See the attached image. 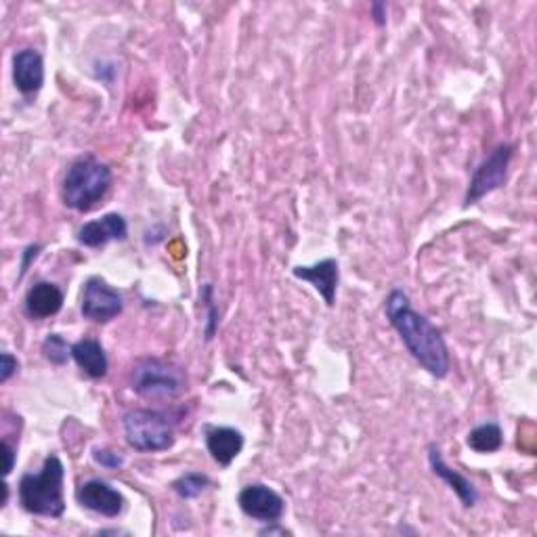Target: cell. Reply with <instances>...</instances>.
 I'll return each instance as SVG.
<instances>
[{
	"label": "cell",
	"mask_w": 537,
	"mask_h": 537,
	"mask_svg": "<svg viewBox=\"0 0 537 537\" xmlns=\"http://www.w3.org/2000/svg\"><path fill=\"white\" fill-rule=\"evenodd\" d=\"M384 313L389 324L401 336L405 349L422 368L435 378H445L449 374V351L445 340L431 324V319H426L412 307L410 296L399 288L393 290L386 296Z\"/></svg>",
	"instance_id": "cell-1"
},
{
	"label": "cell",
	"mask_w": 537,
	"mask_h": 537,
	"mask_svg": "<svg viewBox=\"0 0 537 537\" xmlns=\"http://www.w3.org/2000/svg\"><path fill=\"white\" fill-rule=\"evenodd\" d=\"M66 468L57 456H49L40 472H28L19 481V504L36 517L61 519L66 512Z\"/></svg>",
	"instance_id": "cell-2"
},
{
	"label": "cell",
	"mask_w": 537,
	"mask_h": 537,
	"mask_svg": "<svg viewBox=\"0 0 537 537\" xmlns=\"http://www.w3.org/2000/svg\"><path fill=\"white\" fill-rule=\"evenodd\" d=\"M114 181L112 168L95 156L74 160L61 181V200L70 210L89 212L110 191Z\"/></svg>",
	"instance_id": "cell-3"
},
{
	"label": "cell",
	"mask_w": 537,
	"mask_h": 537,
	"mask_svg": "<svg viewBox=\"0 0 537 537\" xmlns=\"http://www.w3.org/2000/svg\"><path fill=\"white\" fill-rule=\"evenodd\" d=\"M133 391L147 401H175L187 391V376L175 363L147 357L135 365Z\"/></svg>",
	"instance_id": "cell-4"
},
{
	"label": "cell",
	"mask_w": 537,
	"mask_h": 537,
	"mask_svg": "<svg viewBox=\"0 0 537 537\" xmlns=\"http://www.w3.org/2000/svg\"><path fill=\"white\" fill-rule=\"evenodd\" d=\"M126 443L141 454H158L175 445L177 435L170 418L156 410H131L122 416Z\"/></svg>",
	"instance_id": "cell-5"
},
{
	"label": "cell",
	"mask_w": 537,
	"mask_h": 537,
	"mask_svg": "<svg viewBox=\"0 0 537 537\" xmlns=\"http://www.w3.org/2000/svg\"><path fill=\"white\" fill-rule=\"evenodd\" d=\"M512 156H514L512 143H500L498 147H493V152L477 166L475 175H472L468 183L464 206L477 204L479 200H483L489 193L500 189L506 183Z\"/></svg>",
	"instance_id": "cell-6"
},
{
	"label": "cell",
	"mask_w": 537,
	"mask_h": 537,
	"mask_svg": "<svg viewBox=\"0 0 537 537\" xmlns=\"http://www.w3.org/2000/svg\"><path fill=\"white\" fill-rule=\"evenodd\" d=\"M80 311L84 319H91L95 324H107L124 311V300L122 294L107 284L103 277L93 275L82 288Z\"/></svg>",
	"instance_id": "cell-7"
},
{
	"label": "cell",
	"mask_w": 537,
	"mask_h": 537,
	"mask_svg": "<svg viewBox=\"0 0 537 537\" xmlns=\"http://www.w3.org/2000/svg\"><path fill=\"white\" fill-rule=\"evenodd\" d=\"M238 504L246 517L267 523V525H275V523L282 521L284 512H286L284 498L279 496L275 489H271L269 485H263V483L246 485L240 491Z\"/></svg>",
	"instance_id": "cell-8"
},
{
	"label": "cell",
	"mask_w": 537,
	"mask_h": 537,
	"mask_svg": "<svg viewBox=\"0 0 537 537\" xmlns=\"http://www.w3.org/2000/svg\"><path fill=\"white\" fill-rule=\"evenodd\" d=\"M76 500L82 508L101 514V517H107V519L120 517L126 504L122 493L101 479H89L80 483L76 489Z\"/></svg>",
	"instance_id": "cell-9"
},
{
	"label": "cell",
	"mask_w": 537,
	"mask_h": 537,
	"mask_svg": "<svg viewBox=\"0 0 537 537\" xmlns=\"http://www.w3.org/2000/svg\"><path fill=\"white\" fill-rule=\"evenodd\" d=\"M292 273L296 279L309 282L319 292V296L324 298L328 307H334L336 290L340 284V267L336 259H324L315 265H298L292 269Z\"/></svg>",
	"instance_id": "cell-10"
},
{
	"label": "cell",
	"mask_w": 537,
	"mask_h": 537,
	"mask_svg": "<svg viewBox=\"0 0 537 537\" xmlns=\"http://www.w3.org/2000/svg\"><path fill=\"white\" fill-rule=\"evenodd\" d=\"M204 441H206V449L212 456V460L223 468L231 466V462L238 458L244 449V435L238 431V428H231V426L206 424Z\"/></svg>",
	"instance_id": "cell-11"
},
{
	"label": "cell",
	"mask_w": 537,
	"mask_h": 537,
	"mask_svg": "<svg viewBox=\"0 0 537 537\" xmlns=\"http://www.w3.org/2000/svg\"><path fill=\"white\" fill-rule=\"evenodd\" d=\"M13 82L21 95H34L45 84V59L34 49H21L13 55Z\"/></svg>",
	"instance_id": "cell-12"
},
{
	"label": "cell",
	"mask_w": 537,
	"mask_h": 537,
	"mask_svg": "<svg viewBox=\"0 0 537 537\" xmlns=\"http://www.w3.org/2000/svg\"><path fill=\"white\" fill-rule=\"evenodd\" d=\"M128 225L126 219L118 212H110L105 217L84 223L78 231V242L87 248H103L114 240H126Z\"/></svg>",
	"instance_id": "cell-13"
},
{
	"label": "cell",
	"mask_w": 537,
	"mask_h": 537,
	"mask_svg": "<svg viewBox=\"0 0 537 537\" xmlns=\"http://www.w3.org/2000/svg\"><path fill=\"white\" fill-rule=\"evenodd\" d=\"M428 464H431L433 472L435 475L456 493L458 500L462 502L464 508H472V506H477L479 502V491L477 487L472 485L464 475H460L458 470H454L451 466H447V462L443 460L441 456V451L439 447L433 443V445H428Z\"/></svg>",
	"instance_id": "cell-14"
},
{
	"label": "cell",
	"mask_w": 537,
	"mask_h": 537,
	"mask_svg": "<svg viewBox=\"0 0 537 537\" xmlns=\"http://www.w3.org/2000/svg\"><path fill=\"white\" fill-rule=\"evenodd\" d=\"M63 300H66V296H63V290L57 284L38 282L28 290L24 305L32 319H49L61 311Z\"/></svg>",
	"instance_id": "cell-15"
},
{
	"label": "cell",
	"mask_w": 537,
	"mask_h": 537,
	"mask_svg": "<svg viewBox=\"0 0 537 537\" xmlns=\"http://www.w3.org/2000/svg\"><path fill=\"white\" fill-rule=\"evenodd\" d=\"M72 359L78 368L93 380H101L110 370V361H107L105 349L101 342L95 338H82L72 345Z\"/></svg>",
	"instance_id": "cell-16"
},
{
	"label": "cell",
	"mask_w": 537,
	"mask_h": 537,
	"mask_svg": "<svg viewBox=\"0 0 537 537\" xmlns=\"http://www.w3.org/2000/svg\"><path fill=\"white\" fill-rule=\"evenodd\" d=\"M466 445L477 454H496L504 445V433L498 422H485L472 428L466 437Z\"/></svg>",
	"instance_id": "cell-17"
},
{
	"label": "cell",
	"mask_w": 537,
	"mask_h": 537,
	"mask_svg": "<svg viewBox=\"0 0 537 537\" xmlns=\"http://www.w3.org/2000/svg\"><path fill=\"white\" fill-rule=\"evenodd\" d=\"M208 487L210 479L202 475V472H185V475H181L170 485V489H173L181 500H196Z\"/></svg>",
	"instance_id": "cell-18"
},
{
	"label": "cell",
	"mask_w": 537,
	"mask_h": 537,
	"mask_svg": "<svg viewBox=\"0 0 537 537\" xmlns=\"http://www.w3.org/2000/svg\"><path fill=\"white\" fill-rule=\"evenodd\" d=\"M42 353L53 365H66L72 357V345L61 334H49L42 342Z\"/></svg>",
	"instance_id": "cell-19"
},
{
	"label": "cell",
	"mask_w": 537,
	"mask_h": 537,
	"mask_svg": "<svg viewBox=\"0 0 537 537\" xmlns=\"http://www.w3.org/2000/svg\"><path fill=\"white\" fill-rule=\"evenodd\" d=\"M202 300L206 307V340H212L219 330V307L214 303V288L212 284H204Z\"/></svg>",
	"instance_id": "cell-20"
},
{
	"label": "cell",
	"mask_w": 537,
	"mask_h": 537,
	"mask_svg": "<svg viewBox=\"0 0 537 537\" xmlns=\"http://www.w3.org/2000/svg\"><path fill=\"white\" fill-rule=\"evenodd\" d=\"M93 460H95V464H99L105 470H122V466L126 464L120 451H114L110 447H95Z\"/></svg>",
	"instance_id": "cell-21"
},
{
	"label": "cell",
	"mask_w": 537,
	"mask_h": 537,
	"mask_svg": "<svg viewBox=\"0 0 537 537\" xmlns=\"http://www.w3.org/2000/svg\"><path fill=\"white\" fill-rule=\"evenodd\" d=\"M17 370H19V361L15 355H11L7 351L0 355V382L3 384L9 382L17 374Z\"/></svg>",
	"instance_id": "cell-22"
},
{
	"label": "cell",
	"mask_w": 537,
	"mask_h": 537,
	"mask_svg": "<svg viewBox=\"0 0 537 537\" xmlns=\"http://www.w3.org/2000/svg\"><path fill=\"white\" fill-rule=\"evenodd\" d=\"M40 250H42L40 244H32V246H28V248L24 250V256H21V277L26 275L28 267L32 265V261H36V256L40 254Z\"/></svg>",
	"instance_id": "cell-23"
},
{
	"label": "cell",
	"mask_w": 537,
	"mask_h": 537,
	"mask_svg": "<svg viewBox=\"0 0 537 537\" xmlns=\"http://www.w3.org/2000/svg\"><path fill=\"white\" fill-rule=\"evenodd\" d=\"M3 451H5V458H7V462H5V477H9L11 472H13V468H15V449H13V445L7 439L3 441Z\"/></svg>",
	"instance_id": "cell-24"
},
{
	"label": "cell",
	"mask_w": 537,
	"mask_h": 537,
	"mask_svg": "<svg viewBox=\"0 0 537 537\" xmlns=\"http://www.w3.org/2000/svg\"><path fill=\"white\" fill-rule=\"evenodd\" d=\"M372 11V19H374V24L376 26H386V3H372L370 7Z\"/></svg>",
	"instance_id": "cell-25"
}]
</instances>
